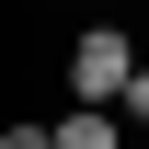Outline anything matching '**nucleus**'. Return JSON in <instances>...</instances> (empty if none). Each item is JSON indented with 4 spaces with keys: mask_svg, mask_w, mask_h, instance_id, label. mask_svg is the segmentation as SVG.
Masks as SVG:
<instances>
[{
    "mask_svg": "<svg viewBox=\"0 0 149 149\" xmlns=\"http://www.w3.org/2000/svg\"><path fill=\"white\" fill-rule=\"evenodd\" d=\"M126 69H138V35L126 23H80L69 35V103H115Z\"/></svg>",
    "mask_w": 149,
    "mask_h": 149,
    "instance_id": "obj_1",
    "label": "nucleus"
},
{
    "mask_svg": "<svg viewBox=\"0 0 149 149\" xmlns=\"http://www.w3.org/2000/svg\"><path fill=\"white\" fill-rule=\"evenodd\" d=\"M115 126H126L115 103H69L57 115V149H115Z\"/></svg>",
    "mask_w": 149,
    "mask_h": 149,
    "instance_id": "obj_2",
    "label": "nucleus"
},
{
    "mask_svg": "<svg viewBox=\"0 0 149 149\" xmlns=\"http://www.w3.org/2000/svg\"><path fill=\"white\" fill-rule=\"evenodd\" d=\"M115 115H126V126H149V69H126V92H115Z\"/></svg>",
    "mask_w": 149,
    "mask_h": 149,
    "instance_id": "obj_3",
    "label": "nucleus"
},
{
    "mask_svg": "<svg viewBox=\"0 0 149 149\" xmlns=\"http://www.w3.org/2000/svg\"><path fill=\"white\" fill-rule=\"evenodd\" d=\"M0 149H57V126H35V115H23V126H0Z\"/></svg>",
    "mask_w": 149,
    "mask_h": 149,
    "instance_id": "obj_4",
    "label": "nucleus"
},
{
    "mask_svg": "<svg viewBox=\"0 0 149 149\" xmlns=\"http://www.w3.org/2000/svg\"><path fill=\"white\" fill-rule=\"evenodd\" d=\"M92 12H115V0H92Z\"/></svg>",
    "mask_w": 149,
    "mask_h": 149,
    "instance_id": "obj_5",
    "label": "nucleus"
}]
</instances>
